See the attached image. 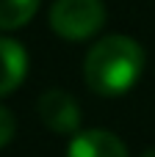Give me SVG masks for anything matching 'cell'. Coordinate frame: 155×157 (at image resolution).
I'll use <instances>...</instances> for the list:
<instances>
[{
  "mask_svg": "<svg viewBox=\"0 0 155 157\" xmlns=\"http://www.w3.org/2000/svg\"><path fill=\"white\" fill-rule=\"evenodd\" d=\"M147 55L144 47L125 33L103 36L83 58V80L97 97H122L128 94L141 72Z\"/></svg>",
  "mask_w": 155,
  "mask_h": 157,
  "instance_id": "cell-1",
  "label": "cell"
},
{
  "mask_svg": "<svg viewBox=\"0 0 155 157\" xmlns=\"http://www.w3.org/2000/svg\"><path fill=\"white\" fill-rule=\"evenodd\" d=\"M103 0H55L50 6V28L67 41H86L105 25Z\"/></svg>",
  "mask_w": 155,
  "mask_h": 157,
  "instance_id": "cell-2",
  "label": "cell"
},
{
  "mask_svg": "<svg viewBox=\"0 0 155 157\" xmlns=\"http://www.w3.org/2000/svg\"><path fill=\"white\" fill-rule=\"evenodd\" d=\"M36 113H39L42 124L50 132H55V135H75V132H80V105L64 88L44 91L39 97V102H36Z\"/></svg>",
  "mask_w": 155,
  "mask_h": 157,
  "instance_id": "cell-3",
  "label": "cell"
},
{
  "mask_svg": "<svg viewBox=\"0 0 155 157\" xmlns=\"http://www.w3.org/2000/svg\"><path fill=\"white\" fill-rule=\"evenodd\" d=\"M67 157H130L125 141L111 130H80L72 135Z\"/></svg>",
  "mask_w": 155,
  "mask_h": 157,
  "instance_id": "cell-4",
  "label": "cell"
},
{
  "mask_svg": "<svg viewBox=\"0 0 155 157\" xmlns=\"http://www.w3.org/2000/svg\"><path fill=\"white\" fill-rule=\"evenodd\" d=\"M28 75V52L19 41L0 36V97H8L25 83Z\"/></svg>",
  "mask_w": 155,
  "mask_h": 157,
  "instance_id": "cell-5",
  "label": "cell"
},
{
  "mask_svg": "<svg viewBox=\"0 0 155 157\" xmlns=\"http://www.w3.org/2000/svg\"><path fill=\"white\" fill-rule=\"evenodd\" d=\"M39 11V0H0V30H17L28 25Z\"/></svg>",
  "mask_w": 155,
  "mask_h": 157,
  "instance_id": "cell-6",
  "label": "cell"
},
{
  "mask_svg": "<svg viewBox=\"0 0 155 157\" xmlns=\"http://www.w3.org/2000/svg\"><path fill=\"white\" fill-rule=\"evenodd\" d=\"M14 132H17V119H14V113L0 105V149L11 144Z\"/></svg>",
  "mask_w": 155,
  "mask_h": 157,
  "instance_id": "cell-7",
  "label": "cell"
},
{
  "mask_svg": "<svg viewBox=\"0 0 155 157\" xmlns=\"http://www.w3.org/2000/svg\"><path fill=\"white\" fill-rule=\"evenodd\" d=\"M141 157H155V149H147V152H144Z\"/></svg>",
  "mask_w": 155,
  "mask_h": 157,
  "instance_id": "cell-8",
  "label": "cell"
}]
</instances>
